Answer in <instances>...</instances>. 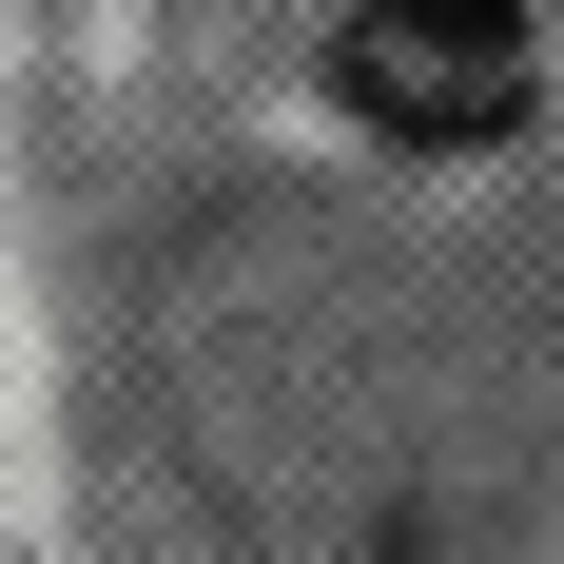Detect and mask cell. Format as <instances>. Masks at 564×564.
Wrapping results in <instances>:
<instances>
[{"instance_id":"obj_1","label":"cell","mask_w":564,"mask_h":564,"mask_svg":"<svg viewBox=\"0 0 564 564\" xmlns=\"http://www.w3.org/2000/svg\"><path fill=\"white\" fill-rule=\"evenodd\" d=\"M332 78H350L370 137L467 156V137H507V117H525V0H350Z\"/></svg>"}]
</instances>
